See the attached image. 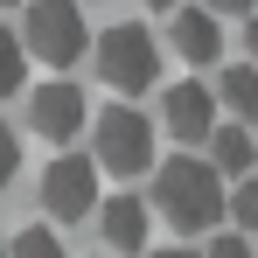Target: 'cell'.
Listing matches in <instances>:
<instances>
[{"mask_svg": "<svg viewBox=\"0 0 258 258\" xmlns=\"http://www.w3.org/2000/svg\"><path fill=\"white\" fill-rule=\"evenodd\" d=\"M42 210L56 223H77V216L98 210V168H91V154H56L42 168Z\"/></svg>", "mask_w": 258, "mask_h": 258, "instance_id": "cell-5", "label": "cell"}, {"mask_svg": "<svg viewBox=\"0 0 258 258\" xmlns=\"http://www.w3.org/2000/svg\"><path fill=\"white\" fill-rule=\"evenodd\" d=\"M244 49H251V63H258V14H244Z\"/></svg>", "mask_w": 258, "mask_h": 258, "instance_id": "cell-18", "label": "cell"}, {"mask_svg": "<svg viewBox=\"0 0 258 258\" xmlns=\"http://www.w3.org/2000/svg\"><path fill=\"white\" fill-rule=\"evenodd\" d=\"M91 42H98V77L112 91H147L161 77V49H154V35H147L140 21H119V28L91 35Z\"/></svg>", "mask_w": 258, "mask_h": 258, "instance_id": "cell-3", "label": "cell"}, {"mask_svg": "<svg viewBox=\"0 0 258 258\" xmlns=\"http://www.w3.org/2000/svg\"><path fill=\"white\" fill-rule=\"evenodd\" d=\"M21 77H28V56H21V42L0 28V98H14V91H21Z\"/></svg>", "mask_w": 258, "mask_h": 258, "instance_id": "cell-13", "label": "cell"}, {"mask_svg": "<svg viewBox=\"0 0 258 258\" xmlns=\"http://www.w3.org/2000/svg\"><path fill=\"white\" fill-rule=\"evenodd\" d=\"M161 126L174 133V140H210V126H216V98L203 84H168L161 91Z\"/></svg>", "mask_w": 258, "mask_h": 258, "instance_id": "cell-6", "label": "cell"}, {"mask_svg": "<svg viewBox=\"0 0 258 258\" xmlns=\"http://www.w3.org/2000/svg\"><path fill=\"white\" fill-rule=\"evenodd\" d=\"M210 98H223V105H230V119H237V126H244V119H258V70H251V63H230V70L216 77Z\"/></svg>", "mask_w": 258, "mask_h": 258, "instance_id": "cell-10", "label": "cell"}, {"mask_svg": "<svg viewBox=\"0 0 258 258\" xmlns=\"http://www.w3.org/2000/svg\"><path fill=\"white\" fill-rule=\"evenodd\" d=\"M0 7H14V0H0Z\"/></svg>", "mask_w": 258, "mask_h": 258, "instance_id": "cell-22", "label": "cell"}, {"mask_svg": "<svg viewBox=\"0 0 258 258\" xmlns=\"http://www.w3.org/2000/svg\"><path fill=\"white\" fill-rule=\"evenodd\" d=\"M147 7H181V0H147Z\"/></svg>", "mask_w": 258, "mask_h": 258, "instance_id": "cell-19", "label": "cell"}, {"mask_svg": "<svg viewBox=\"0 0 258 258\" xmlns=\"http://www.w3.org/2000/svg\"><path fill=\"white\" fill-rule=\"evenodd\" d=\"M223 210L237 216V223H244V230H258V181H237V188H230V203H223Z\"/></svg>", "mask_w": 258, "mask_h": 258, "instance_id": "cell-14", "label": "cell"}, {"mask_svg": "<svg viewBox=\"0 0 258 258\" xmlns=\"http://www.w3.org/2000/svg\"><path fill=\"white\" fill-rule=\"evenodd\" d=\"M210 14H258V0H210Z\"/></svg>", "mask_w": 258, "mask_h": 258, "instance_id": "cell-17", "label": "cell"}, {"mask_svg": "<svg viewBox=\"0 0 258 258\" xmlns=\"http://www.w3.org/2000/svg\"><path fill=\"white\" fill-rule=\"evenodd\" d=\"M7 258H63V237H56L49 223H35V230H21V237L7 244Z\"/></svg>", "mask_w": 258, "mask_h": 258, "instance_id": "cell-12", "label": "cell"}, {"mask_svg": "<svg viewBox=\"0 0 258 258\" xmlns=\"http://www.w3.org/2000/svg\"><path fill=\"white\" fill-rule=\"evenodd\" d=\"M0 258H7V237H0Z\"/></svg>", "mask_w": 258, "mask_h": 258, "instance_id": "cell-21", "label": "cell"}, {"mask_svg": "<svg viewBox=\"0 0 258 258\" xmlns=\"http://www.w3.org/2000/svg\"><path fill=\"white\" fill-rule=\"evenodd\" d=\"M168 42L181 49L188 63H216V49H223V28H216V14H210V7H174Z\"/></svg>", "mask_w": 258, "mask_h": 258, "instance_id": "cell-8", "label": "cell"}, {"mask_svg": "<svg viewBox=\"0 0 258 258\" xmlns=\"http://www.w3.org/2000/svg\"><path fill=\"white\" fill-rule=\"evenodd\" d=\"M154 203H161V216H168L174 230H216V216H223L216 168H210V161H196V154L161 161V174H154Z\"/></svg>", "mask_w": 258, "mask_h": 258, "instance_id": "cell-1", "label": "cell"}, {"mask_svg": "<svg viewBox=\"0 0 258 258\" xmlns=\"http://www.w3.org/2000/svg\"><path fill=\"white\" fill-rule=\"evenodd\" d=\"M210 154H216V161H210L216 174H244V168L258 161V154H251V133H244V126H210Z\"/></svg>", "mask_w": 258, "mask_h": 258, "instance_id": "cell-11", "label": "cell"}, {"mask_svg": "<svg viewBox=\"0 0 258 258\" xmlns=\"http://www.w3.org/2000/svg\"><path fill=\"white\" fill-rule=\"evenodd\" d=\"M28 126L42 133V140H70V133L84 126V91L77 84H42L28 98Z\"/></svg>", "mask_w": 258, "mask_h": 258, "instance_id": "cell-7", "label": "cell"}, {"mask_svg": "<svg viewBox=\"0 0 258 258\" xmlns=\"http://www.w3.org/2000/svg\"><path fill=\"white\" fill-rule=\"evenodd\" d=\"M161 258H196V251H161Z\"/></svg>", "mask_w": 258, "mask_h": 258, "instance_id": "cell-20", "label": "cell"}, {"mask_svg": "<svg viewBox=\"0 0 258 258\" xmlns=\"http://www.w3.org/2000/svg\"><path fill=\"white\" fill-rule=\"evenodd\" d=\"M91 168H112V174H147L154 161V126H147V112H133V105H105V119L91 126Z\"/></svg>", "mask_w": 258, "mask_h": 258, "instance_id": "cell-4", "label": "cell"}, {"mask_svg": "<svg viewBox=\"0 0 258 258\" xmlns=\"http://www.w3.org/2000/svg\"><path fill=\"white\" fill-rule=\"evenodd\" d=\"M14 174H21V140H14V126L0 119V188H7Z\"/></svg>", "mask_w": 258, "mask_h": 258, "instance_id": "cell-15", "label": "cell"}, {"mask_svg": "<svg viewBox=\"0 0 258 258\" xmlns=\"http://www.w3.org/2000/svg\"><path fill=\"white\" fill-rule=\"evenodd\" d=\"M98 230H105L112 251H147V203L140 196H112L98 210Z\"/></svg>", "mask_w": 258, "mask_h": 258, "instance_id": "cell-9", "label": "cell"}, {"mask_svg": "<svg viewBox=\"0 0 258 258\" xmlns=\"http://www.w3.org/2000/svg\"><path fill=\"white\" fill-rule=\"evenodd\" d=\"M251 154H258V140H251Z\"/></svg>", "mask_w": 258, "mask_h": 258, "instance_id": "cell-23", "label": "cell"}, {"mask_svg": "<svg viewBox=\"0 0 258 258\" xmlns=\"http://www.w3.org/2000/svg\"><path fill=\"white\" fill-rule=\"evenodd\" d=\"M14 42H21V56H42L49 70H70L91 49V28H84V14H77V0H28Z\"/></svg>", "mask_w": 258, "mask_h": 258, "instance_id": "cell-2", "label": "cell"}, {"mask_svg": "<svg viewBox=\"0 0 258 258\" xmlns=\"http://www.w3.org/2000/svg\"><path fill=\"white\" fill-rule=\"evenodd\" d=\"M210 258H251V244H244V237H216Z\"/></svg>", "mask_w": 258, "mask_h": 258, "instance_id": "cell-16", "label": "cell"}]
</instances>
